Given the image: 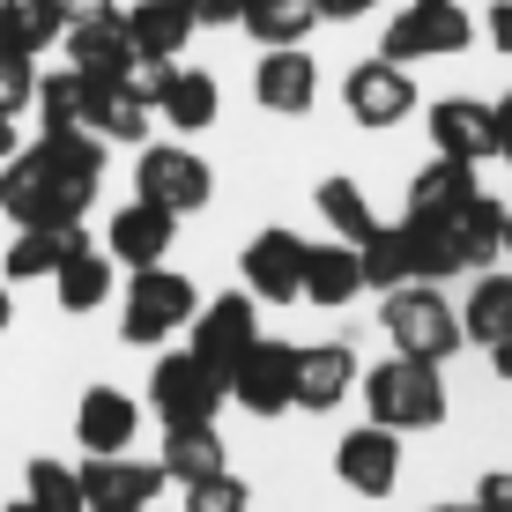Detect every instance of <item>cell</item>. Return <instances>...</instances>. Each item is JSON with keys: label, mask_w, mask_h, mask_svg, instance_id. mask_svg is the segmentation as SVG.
Instances as JSON below:
<instances>
[{"label": "cell", "mask_w": 512, "mask_h": 512, "mask_svg": "<svg viewBox=\"0 0 512 512\" xmlns=\"http://www.w3.org/2000/svg\"><path fill=\"white\" fill-rule=\"evenodd\" d=\"M119 23H127V38H134V60H179L186 38H193V15L179 0H134Z\"/></svg>", "instance_id": "23"}, {"label": "cell", "mask_w": 512, "mask_h": 512, "mask_svg": "<svg viewBox=\"0 0 512 512\" xmlns=\"http://www.w3.org/2000/svg\"><path fill=\"white\" fill-rule=\"evenodd\" d=\"M134 431H141V401L127 394V386H90L82 394V409H75V438H82V453H127L134 446Z\"/></svg>", "instance_id": "17"}, {"label": "cell", "mask_w": 512, "mask_h": 512, "mask_svg": "<svg viewBox=\"0 0 512 512\" xmlns=\"http://www.w3.org/2000/svg\"><path fill=\"white\" fill-rule=\"evenodd\" d=\"M475 38V15L461 8V0H409V8L386 23V45L379 60L409 67V60H453V52H468Z\"/></svg>", "instance_id": "5"}, {"label": "cell", "mask_w": 512, "mask_h": 512, "mask_svg": "<svg viewBox=\"0 0 512 512\" xmlns=\"http://www.w3.org/2000/svg\"><path fill=\"white\" fill-rule=\"evenodd\" d=\"M320 8V23H357V15H372L379 0H312Z\"/></svg>", "instance_id": "40"}, {"label": "cell", "mask_w": 512, "mask_h": 512, "mask_svg": "<svg viewBox=\"0 0 512 512\" xmlns=\"http://www.w3.org/2000/svg\"><path fill=\"white\" fill-rule=\"evenodd\" d=\"M342 104H349L357 127H401V119L416 112V82H409V67H394V60H357L349 82H342Z\"/></svg>", "instance_id": "11"}, {"label": "cell", "mask_w": 512, "mask_h": 512, "mask_svg": "<svg viewBox=\"0 0 512 512\" xmlns=\"http://www.w3.org/2000/svg\"><path fill=\"white\" fill-rule=\"evenodd\" d=\"M364 290V260L357 245H305V305H357Z\"/></svg>", "instance_id": "24"}, {"label": "cell", "mask_w": 512, "mask_h": 512, "mask_svg": "<svg viewBox=\"0 0 512 512\" xmlns=\"http://www.w3.org/2000/svg\"><path fill=\"white\" fill-rule=\"evenodd\" d=\"M30 104H38V67H30V52L0 45V112H30Z\"/></svg>", "instance_id": "36"}, {"label": "cell", "mask_w": 512, "mask_h": 512, "mask_svg": "<svg viewBox=\"0 0 512 512\" xmlns=\"http://www.w3.org/2000/svg\"><path fill=\"white\" fill-rule=\"evenodd\" d=\"M223 401H231V386H223L216 364H201L193 349L156 357V372H149V409L164 416V423H216Z\"/></svg>", "instance_id": "6"}, {"label": "cell", "mask_w": 512, "mask_h": 512, "mask_svg": "<svg viewBox=\"0 0 512 512\" xmlns=\"http://www.w3.org/2000/svg\"><path fill=\"white\" fill-rule=\"evenodd\" d=\"M193 312H201V290L179 268H134L127 297H119V334L134 349H164L179 327H193Z\"/></svg>", "instance_id": "3"}, {"label": "cell", "mask_w": 512, "mask_h": 512, "mask_svg": "<svg viewBox=\"0 0 512 512\" xmlns=\"http://www.w3.org/2000/svg\"><path fill=\"white\" fill-rule=\"evenodd\" d=\"M231 394H238V409H253V416L297 409V342H268V334H260V342L238 357Z\"/></svg>", "instance_id": "9"}, {"label": "cell", "mask_w": 512, "mask_h": 512, "mask_svg": "<svg viewBox=\"0 0 512 512\" xmlns=\"http://www.w3.org/2000/svg\"><path fill=\"white\" fill-rule=\"evenodd\" d=\"M208 193H216V171H208L193 149H179V141L141 149V164H134V201H156V208H171V216H193V208H208Z\"/></svg>", "instance_id": "7"}, {"label": "cell", "mask_w": 512, "mask_h": 512, "mask_svg": "<svg viewBox=\"0 0 512 512\" xmlns=\"http://www.w3.org/2000/svg\"><path fill=\"white\" fill-rule=\"evenodd\" d=\"M401 245H409V275H416V282H453V275H468V268H461V245H453V223L401 216Z\"/></svg>", "instance_id": "28"}, {"label": "cell", "mask_w": 512, "mask_h": 512, "mask_svg": "<svg viewBox=\"0 0 512 512\" xmlns=\"http://www.w3.org/2000/svg\"><path fill=\"white\" fill-rule=\"evenodd\" d=\"M461 342H475V349H498V342H512V275H475V297L461 305Z\"/></svg>", "instance_id": "27"}, {"label": "cell", "mask_w": 512, "mask_h": 512, "mask_svg": "<svg viewBox=\"0 0 512 512\" xmlns=\"http://www.w3.org/2000/svg\"><path fill=\"white\" fill-rule=\"evenodd\" d=\"M186 512H253V498H245L238 475H208V483L186 490Z\"/></svg>", "instance_id": "37"}, {"label": "cell", "mask_w": 512, "mask_h": 512, "mask_svg": "<svg viewBox=\"0 0 512 512\" xmlns=\"http://www.w3.org/2000/svg\"><path fill=\"white\" fill-rule=\"evenodd\" d=\"M320 216L334 223V238L342 245H372L386 223L372 216V201H364V186L357 179H320Z\"/></svg>", "instance_id": "33"}, {"label": "cell", "mask_w": 512, "mask_h": 512, "mask_svg": "<svg viewBox=\"0 0 512 512\" xmlns=\"http://www.w3.org/2000/svg\"><path fill=\"white\" fill-rule=\"evenodd\" d=\"M238 23L253 30V38L268 45V52H290V45H305V38H312L320 8H312V0H245Z\"/></svg>", "instance_id": "30"}, {"label": "cell", "mask_w": 512, "mask_h": 512, "mask_svg": "<svg viewBox=\"0 0 512 512\" xmlns=\"http://www.w3.org/2000/svg\"><path fill=\"white\" fill-rule=\"evenodd\" d=\"M475 512H512V468H498V475L475 483Z\"/></svg>", "instance_id": "39"}, {"label": "cell", "mask_w": 512, "mask_h": 512, "mask_svg": "<svg viewBox=\"0 0 512 512\" xmlns=\"http://www.w3.org/2000/svg\"><path fill=\"white\" fill-rule=\"evenodd\" d=\"M156 104L127 90V82H90V134L97 141H149Z\"/></svg>", "instance_id": "25"}, {"label": "cell", "mask_w": 512, "mask_h": 512, "mask_svg": "<svg viewBox=\"0 0 512 512\" xmlns=\"http://www.w3.org/2000/svg\"><path fill=\"white\" fill-rule=\"evenodd\" d=\"M8 320H15V297H8V282H0V334H8Z\"/></svg>", "instance_id": "45"}, {"label": "cell", "mask_w": 512, "mask_h": 512, "mask_svg": "<svg viewBox=\"0 0 512 512\" xmlns=\"http://www.w3.org/2000/svg\"><path fill=\"white\" fill-rule=\"evenodd\" d=\"M505 253H512V208H505Z\"/></svg>", "instance_id": "47"}, {"label": "cell", "mask_w": 512, "mask_h": 512, "mask_svg": "<svg viewBox=\"0 0 512 512\" xmlns=\"http://www.w3.org/2000/svg\"><path fill=\"white\" fill-rule=\"evenodd\" d=\"M386 342H394V357H453L461 349V312L438 297V282H401V290H386Z\"/></svg>", "instance_id": "4"}, {"label": "cell", "mask_w": 512, "mask_h": 512, "mask_svg": "<svg viewBox=\"0 0 512 512\" xmlns=\"http://www.w3.org/2000/svg\"><path fill=\"white\" fill-rule=\"evenodd\" d=\"M490 134H498V156L512 164V97H498V104H490Z\"/></svg>", "instance_id": "42"}, {"label": "cell", "mask_w": 512, "mask_h": 512, "mask_svg": "<svg viewBox=\"0 0 512 512\" xmlns=\"http://www.w3.org/2000/svg\"><path fill=\"white\" fill-rule=\"evenodd\" d=\"M490 357H498V379L512 386V342H498V349H490Z\"/></svg>", "instance_id": "44"}, {"label": "cell", "mask_w": 512, "mask_h": 512, "mask_svg": "<svg viewBox=\"0 0 512 512\" xmlns=\"http://www.w3.org/2000/svg\"><path fill=\"white\" fill-rule=\"evenodd\" d=\"M216 112H223L216 75H201V67H171L164 97H156V119H171L179 134H201V127H216Z\"/></svg>", "instance_id": "26"}, {"label": "cell", "mask_w": 512, "mask_h": 512, "mask_svg": "<svg viewBox=\"0 0 512 512\" xmlns=\"http://www.w3.org/2000/svg\"><path fill=\"white\" fill-rule=\"evenodd\" d=\"M357 386V349L349 342H312L297 349V409H334Z\"/></svg>", "instance_id": "21"}, {"label": "cell", "mask_w": 512, "mask_h": 512, "mask_svg": "<svg viewBox=\"0 0 512 512\" xmlns=\"http://www.w3.org/2000/svg\"><path fill=\"white\" fill-rule=\"evenodd\" d=\"M82 245H90V238H82V223H38V231H23L8 245V282H52Z\"/></svg>", "instance_id": "22"}, {"label": "cell", "mask_w": 512, "mask_h": 512, "mask_svg": "<svg viewBox=\"0 0 512 512\" xmlns=\"http://www.w3.org/2000/svg\"><path fill=\"white\" fill-rule=\"evenodd\" d=\"M156 468H164L179 490H193V483H208V475H231V453H223L216 423H164V453H156Z\"/></svg>", "instance_id": "18"}, {"label": "cell", "mask_w": 512, "mask_h": 512, "mask_svg": "<svg viewBox=\"0 0 512 512\" xmlns=\"http://www.w3.org/2000/svg\"><path fill=\"white\" fill-rule=\"evenodd\" d=\"M179 8L193 15V30H231L245 15V0H179Z\"/></svg>", "instance_id": "38"}, {"label": "cell", "mask_w": 512, "mask_h": 512, "mask_svg": "<svg viewBox=\"0 0 512 512\" xmlns=\"http://www.w3.org/2000/svg\"><path fill=\"white\" fill-rule=\"evenodd\" d=\"M67 23H75V15H67V0H15V15H8V30H0V45L38 60L45 45H60Z\"/></svg>", "instance_id": "34"}, {"label": "cell", "mask_w": 512, "mask_h": 512, "mask_svg": "<svg viewBox=\"0 0 512 512\" xmlns=\"http://www.w3.org/2000/svg\"><path fill=\"white\" fill-rule=\"evenodd\" d=\"M453 245H461V268L483 275L490 260L505 253V201H490V193H475V201L453 216Z\"/></svg>", "instance_id": "29"}, {"label": "cell", "mask_w": 512, "mask_h": 512, "mask_svg": "<svg viewBox=\"0 0 512 512\" xmlns=\"http://www.w3.org/2000/svg\"><path fill=\"white\" fill-rule=\"evenodd\" d=\"M38 127L45 134H90V82L75 67L38 75Z\"/></svg>", "instance_id": "31"}, {"label": "cell", "mask_w": 512, "mask_h": 512, "mask_svg": "<svg viewBox=\"0 0 512 512\" xmlns=\"http://www.w3.org/2000/svg\"><path fill=\"white\" fill-rule=\"evenodd\" d=\"M260 342V297H208L201 312H193V334H186V349L201 364H216L223 372V386H231V372H238V357Z\"/></svg>", "instance_id": "8"}, {"label": "cell", "mask_w": 512, "mask_h": 512, "mask_svg": "<svg viewBox=\"0 0 512 512\" xmlns=\"http://www.w3.org/2000/svg\"><path fill=\"white\" fill-rule=\"evenodd\" d=\"M253 97L268 104V112H282V119H305L312 104H320V67L305 60V45L268 52V60H260V75H253Z\"/></svg>", "instance_id": "19"}, {"label": "cell", "mask_w": 512, "mask_h": 512, "mask_svg": "<svg viewBox=\"0 0 512 512\" xmlns=\"http://www.w3.org/2000/svg\"><path fill=\"white\" fill-rule=\"evenodd\" d=\"M334 475H342L357 498H394V475H401V431H386V423H357V431L334 446Z\"/></svg>", "instance_id": "12"}, {"label": "cell", "mask_w": 512, "mask_h": 512, "mask_svg": "<svg viewBox=\"0 0 512 512\" xmlns=\"http://www.w3.org/2000/svg\"><path fill=\"white\" fill-rule=\"evenodd\" d=\"M104 179V141L97 134H45L30 149H15L0 164V216L15 231L38 223H82V208L97 201Z\"/></svg>", "instance_id": "1"}, {"label": "cell", "mask_w": 512, "mask_h": 512, "mask_svg": "<svg viewBox=\"0 0 512 512\" xmlns=\"http://www.w3.org/2000/svg\"><path fill=\"white\" fill-rule=\"evenodd\" d=\"M23 475H30V505H45V512H90V498H82V468H67V461H52V453H38Z\"/></svg>", "instance_id": "35"}, {"label": "cell", "mask_w": 512, "mask_h": 512, "mask_svg": "<svg viewBox=\"0 0 512 512\" xmlns=\"http://www.w3.org/2000/svg\"><path fill=\"white\" fill-rule=\"evenodd\" d=\"M364 416L386 423V431H431V423H446V379H438V364L423 357H386L364 372Z\"/></svg>", "instance_id": "2"}, {"label": "cell", "mask_w": 512, "mask_h": 512, "mask_svg": "<svg viewBox=\"0 0 512 512\" xmlns=\"http://www.w3.org/2000/svg\"><path fill=\"white\" fill-rule=\"evenodd\" d=\"M67 67H75L82 82H127L134 67V38L119 15H82V23H67Z\"/></svg>", "instance_id": "14"}, {"label": "cell", "mask_w": 512, "mask_h": 512, "mask_svg": "<svg viewBox=\"0 0 512 512\" xmlns=\"http://www.w3.org/2000/svg\"><path fill=\"white\" fill-rule=\"evenodd\" d=\"M171 238H179V216L156 201H127L112 223H104V253L119 260V268H164Z\"/></svg>", "instance_id": "13"}, {"label": "cell", "mask_w": 512, "mask_h": 512, "mask_svg": "<svg viewBox=\"0 0 512 512\" xmlns=\"http://www.w3.org/2000/svg\"><path fill=\"white\" fill-rule=\"evenodd\" d=\"M475 164H453V156H431V164L409 179V216H423V223H453L461 208L475 201Z\"/></svg>", "instance_id": "20"}, {"label": "cell", "mask_w": 512, "mask_h": 512, "mask_svg": "<svg viewBox=\"0 0 512 512\" xmlns=\"http://www.w3.org/2000/svg\"><path fill=\"white\" fill-rule=\"evenodd\" d=\"M490 45L512 60V0H490Z\"/></svg>", "instance_id": "41"}, {"label": "cell", "mask_w": 512, "mask_h": 512, "mask_svg": "<svg viewBox=\"0 0 512 512\" xmlns=\"http://www.w3.org/2000/svg\"><path fill=\"white\" fill-rule=\"evenodd\" d=\"M171 475L156 461H134V453H97L90 468H82V498H90V512H149L156 498H164Z\"/></svg>", "instance_id": "10"}, {"label": "cell", "mask_w": 512, "mask_h": 512, "mask_svg": "<svg viewBox=\"0 0 512 512\" xmlns=\"http://www.w3.org/2000/svg\"><path fill=\"white\" fill-rule=\"evenodd\" d=\"M8 15H15V0H0V30H8Z\"/></svg>", "instance_id": "46"}, {"label": "cell", "mask_w": 512, "mask_h": 512, "mask_svg": "<svg viewBox=\"0 0 512 512\" xmlns=\"http://www.w3.org/2000/svg\"><path fill=\"white\" fill-rule=\"evenodd\" d=\"M8 512H45V505H30V498H23V505H8Z\"/></svg>", "instance_id": "48"}, {"label": "cell", "mask_w": 512, "mask_h": 512, "mask_svg": "<svg viewBox=\"0 0 512 512\" xmlns=\"http://www.w3.org/2000/svg\"><path fill=\"white\" fill-rule=\"evenodd\" d=\"M431 512H475V505H431Z\"/></svg>", "instance_id": "49"}, {"label": "cell", "mask_w": 512, "mask_h": 512, "mask_svg": "<svg viewBox=\"0 0 512 512\" xmlns=\"http://www.w3.org/2000/svg\"><path fill=\"white\" fill-rule=\"evenodd\" d=\"M238 268H245V290L268 297V305H297V297H305V245L290 231H260L245 245Z\"/></svg>", "instance_id": "15"}, {"label": "cell", "mask_w": 512, "mask_h": 512, "mask_svg": "<svg viewBox=\"0 0 512 512\" xmlns=\"http://www.w3.org/2000/svg\"><path fill=\"white\" fill-rule=\"evenodd\" d=\"M423 127H431V149H438V156H453V164H490V156H498V134H490V104H475V97H438Z\"/></svg>", "instance_id": "16"}, {"label": "cell", "mask_w": 512, "mask_h": 512, "mask_svg": "<svg viewBox=\"0 0 512 512\" xmlns=\"http://www.w3.org/2000/svg\"><path fill=\"white\" fill-rule=\"evenodd\" d=\"M15 156V112H0V164Z\"/></svg>", "instance_id": "43"}, {"label": "cell", "mask_w": 512, "mask_h": 512, "mask_svg": "<svg viewBox=\"0 0 512 512\" xmlns=\"http://www.w3.org/2000/svg\"><path fill=\"white\" fill-rule=\"evenodd\" d=\"M112 268H119V260L104 253V245H82V253L67 260L60 275H52V290H60L67 312H97L104 297H112Z\"/></svg>", "instance_id": "32"}]
</instances>
